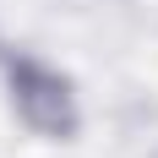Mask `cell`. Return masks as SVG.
Listing matches in <instances>:
<instances>
[{
    "instance_id": "6da1fadb",
    "label": "cell",
    "mask_w": 158,
    "mask_h": 158,
    "mask_svg": "<svg viewBox=\"0 0 158 158\" xmlns=\"http://www.w3.org/2000/svg\"><path fill=\"white\" fill-rule=\"evenodd\" d=\"M11 104H16V114H22L33 131H44V136H65V131L77 126L71 87H65L49 65H38V60H11Z\"/></svg>"
}]
</instances>
